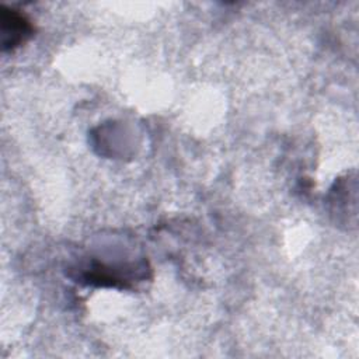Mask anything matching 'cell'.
<instances>
[{
	"label": "cell",
	"instance_id": "obj_1",
	"mask_svg": "<svg viewBox=\"0 0 359 359\" xmlns=\"http://www.w3.org/2000/svg\"><path fill=\"white\" fill-rule=\"evenodd\" d=\"M1 25H3V45L4 48H14L21 43L25 36L32 31L29 22L15 11H3L1 13Z\"/></svg>",
	"mask_w": 359,
	"mask_h": 359
}]
</instances>
